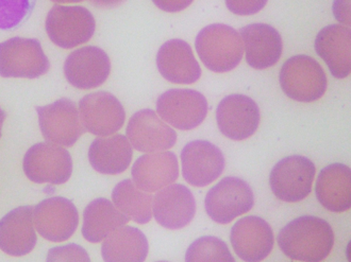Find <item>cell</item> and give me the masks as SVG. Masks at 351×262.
Returning a JSON list of instances; mask_svg holds the SVG:
<instances>
[{
    "label": "cell",
    "mask_w": 351,
    "mask_h": 262,
    "mask_svg": "<svg viewBox=\"0 0 351 262\" xmlns=\"http://www.w3.org/2000/svg\"><path fill=\"white\" fill-rule=\"evenodd\" d=\"M277 241L280 250L291 259L317 262L331 253L335 234L326 220L315 215H302L281 229Z\"/></svg>",
    "instance_id": "1"
},
{
    "label": "cell",
    "mask_w": 351,
    "mask_h": 262,
    "mask_svg": "<svg viewBox=\"0 0 351 262\" xmlns=\"http://www.w3.org/2000/svg\"><path fill=\"white\" fill-rule=\"evenodd\" d=\"M195 47L206 68L214 73L233 70L242 61V38L235 29L213 24L202 29L196 36Z\"/></svg>",
    "instance_id": "2"
},
{
    "label": "cell",
    "mask_w": 351,
    "mask_h": 262,
    "mask_svg": "<svg viewBox=\"0 0 351 262\" xmlns=\"http://www.w3.org/2000/svg\"><path fill=\"white\" fill-rule=\"evenodd\" d=\"M48 38L58 47L73 49L88 43L95 34L92 13L81 5H56L46 17Z\"/></svg>",
    "instance_id": "3"
},
{
    "label": "cell",
    "mask_w": 351,
    "mask_h": 262,
    "mask_svg": "<svg viewBox=\"0 0 351 262\" xmlns=\"http://www.w3.org/2000/svg\"><path fill=\"white\" fill-rule=\"evenodd\" d=\"M280 86L287 97L298 102L321 99L327 90V77L313 57L298 55L287 60L280 71Z\"/></svg>",
    "instance_id": "4"
},
{
    "label": "cell",
    "mask_w": 351,
    "mask_h": 262,
    "mask_svg": "<svg viewBox=\"0 0 351 262\" xmlns=\"http://www.w3.org/2000/svg\"><path fill=\"white\" fill-rule=\"evenodd\" d=\"M49 68V60L36 38H12L0 43V77L36 79Z\"/></svg>",
    "instance_id": "5"
},
{
    "label": "cell",
    "mask_w": 351,
    "mask_h": 262,
    "mask_svg": "<svg viewBox=\"0 0 351 262\" xmlns=\"http://www.w3.org/2000/svg\"><path fill=\"white\" fill-rule=\"evenodd\" d=\"M24 172L31 182L61 185L71 179L73 159L64 148L53 142H38L26 152Z\"/></svg>",
    "instance_id": "6"
},
{
    "label": "cell",
    "mask_w": 351,
    "mask_h": 262,
    "mask_svg": "<svg viewBox=\"0 0 351 262\" xmlns=\"http://www.w3.org/2000/svg\"><path fill=\"white\" fill-rule=\"evenodd\" d=\"M315 173V165L306 156H287L278 161L271 170V192L283 202L302 201L311 194Z\"/></svg>",
    "instance_id": "7"
},
{
    "label": "cell",
    "mask_w": 351,
    "mask_h": 262,
    "mask_svg": "<svg viewBox=\"0 0 351 262\" xmlns=\"http://www.w3.org/2000/svg\"><path fill=\"white\" fill-rule=\"evenodd\" d=\"M254 196L248 183L239 177H225L206 194L204 207L214 222L228 224L254 207Z\"/></svg>",
    "instance_id": "8"
},
{
    "label": "cell",
    "mask_w": 351,
    "mask_h": 262,
    "mask_svg": "<svg viewBox=\"0 0 351 262\" xmlns=\"http://www.w3.org/2000/svg\"><path fill=\"white\" fill-rule=\"evenodd\" d=\"M208 101L202 92L190 88H173L158 98L160 118L181 131L193 130L202 125L208 114Z\"/></svg>",
    "instance_id": "9"
},
{
    "label": "cell",
    "mask_w": 351,
    "mask_h": 262,
    "mask_svg": "<svg viewBox=\"0 0 351 262\" xmlns=\"http://www.w3.org/2000/svg\"><path fill=\"white\" fill-rule=\"evenodd\" d=\"M40 132L46 142L73 146L84 133L76 104L62 98L45 107H36Z\"/></svg>",
    "instance_id": "10"
},
{
    "label": "cell",
    "mask_w": 351,
    "mask_h": 262,
    "mask_svg": "<svg viewBox=\"0 0 351 262\" xmlns=\"http://www.w3.org/2000/svg\"><path fill=\"white\" fill-rule=\"evenodd\" d=\"M84 130L95 136H110L123 128L126 113L119 100L108 92L84 96L79 102Z\"/></svg>",
    "instance_id": "11"
},
{
    "label": "cell",
    "mask_w": 351,
    "mask_h": 262,
    "mask_svg": "<svg viewBox=\"0 0 351 262\" xmlns=\"http://www.w3.org/2000/svg\"><path fill=\"white\" fill-rule=\"evenodd\" d=\"M34 222L38 234L51 242H63L76 232L79 215L69 198L53 196L40 202L34 209Z\"/></svg>",
    "instance_id": "12"
},
{
    "label": "cell",
    "mask_w": 351,
    "mask_h": 262,
    "mask_svg": "<svg viewBox=\"0 0 351 262\" xmlns=\"http://www.w3.org/2000/svg\"><path fill=\"white\" fill-rule=\"evenodd\" d=\"M181 163L184 180L202 188L221 176L225 169V156L215 144L206 140H194L183 148Z\"/></svg>",
    "instance_id": "13"
},
{
    "label": "cell",
    "mask_w": 351,
    "mask_h": 262,
    "mask_svg": "<svg viewBox=\"0 0 351 262\" xmlns=\"http://www.w3.org/2000/svg\"><path fill=\"white\" fill-rule=\"evenodd\" d=\"M111 73L109 55L101 48L84 46L71 52L64 63V75L78 90L99 88Z\"/></svg>",
    "instance_id": "14"
},
{
    "label": "cell",
    "mask_w": 351,
    "mask_h": 262,
    "mask_svg": "<svg viewBox=\"0 0 351 262\" xmlns=\"http://www.w3.org/2000/svg\"><path fill=\"white\" fill-rule=\"evenodd\" d=\"M127 138L134 149L144 153L167 151L177 142V133L152 109L136 112L128 122Z\"/></svg>",
    "instance_id": "15"
},
{
    "label": "cell",
    "mask_w": 351,
    "mask_h": 262,
    "mask_svg": "<svg viewBox=\"0 0 351 262\" xmlns=\"http://www.w3.org/2000/svg\"><path fill=\"white\" fill-rule=\"evenodd\" d=\"M216 120L226 137L232 140H247L259 128V107L247 96H227L217 107Z\"/></svg>",
    "instance_id": "16"
},
{
    "label": "cell",
    "mask_w": 351,
    "mask_h": 262,
    "mask_svg": "<svg viewBox=\"0 0 351 262\" xmlns=\"http://www.w3.org/2000/svg\"><path fill=\"white\" fill-rule=\"evenodd\" d=\"M230 241L233 250L241 259L261 261L273 250V229L262 218L248 215L233 225Z\"/></svg>",
    "instance_id": "17"
},
{
    "label": "cell",
    "mask_w": 351,
    "mask_h": 262,
    "mask_svg": "<svg viewBox=\"0 0 351 262\" xmlns=\"http://www.w3.org/2000/svg\"><path fill=\"white\" fill-rule=\"evenodd\" d=\"M152 213L156 221L165 228H183L194 219L196 201L188 187L171 184L154 196Z\"/></svg>",
    "instance_id": "18"
},
{
    "label": "cell",
    "mask_w": 351,
    "mask_h": 262,
    "mask_svg": "<svg viewBox=\"0 0 351 262\" xmlns=\"http://www.w3.org/2000/svg\"><path fill=\"white\" fill-rule=\"evenodd\" d=\"M32 206H21L0 220V250L21 257L36 248L38 242Z\"/></svg>",
    "instance_id": "19"
},
{
    "label": "cell",
    "mask_w": 351,
    "mask_h": 262,
    "mask_svg": "<svg viewBox=\"0 0 351 262\" xmlns=\"http://www.w3.org/2000/svg\"><path fill=\"white\" fill-rule=\"evenodd\" d=\"M132 181L140 189L156 192L163 189L179 177L178 159L169 151L142 155L133 163Z\"/></svg>",
    "instance_id": "20"
},
{
    "label": "cell",
    "mask_w": 351,
    "mask_h": 262,
    "mask_svg": "<svg viewBox=\"0 0 351 262\" xmlns=\"http://www.w3.org/2000/svg\"><path fill=\"white\" fill-rule=\"evenodd\" d=\"M157 66L165 80L175 84H193L202 77V68L185 40H171L157 55Z\"/></svg>",
    "instance_id": "21"
},
{
    "label": "cell",
    "mask_w": 351,
    "mask_h": 262,
    "mask_svg": "<svg viewBox=\"0 0 351 262\" xmlns=\"http://www.w3.org/2000/svg\"><path fill=\"white\" fill-rule=\"evenodd\" d=\"M246 51V62L254 69H266L277 64L282 55V38L274 27L252 24L240 30Z\"/></svg>",
    "instance_id": "22"
},
{
    "label": "cell",
    "mask_w": 351,
    "mask_h": 262,
    "mask_svg": "<svg viewBox=\"0 0 351 262\" xmlns=\"http://www.w3.org/2000/svg\"><path fill=\"white\" fill-rule=\"evenodd\" d=\"M314 46L335 78L344 79L350 75V29L341 25L325 27L316 36Z\"/></svg>",
    "instance_id": "23"
},
{
    "label": "cell",
    "mask_w": 351,
    "mask_h": 262,
    "mask_svg": "<svg viewBox=\"0 0 351 262\" xmlns=\"http://www.w3.org/2000/svg\"><path fill=\"white\" fill-rule=\"evenodd\" d=\"M318 202L332 213H343L351 207V169L344 163L324 168L315 184Z\"/></svg>",
    "instance_id": "24"
},
{
    "label": "cell",
    "mask_w": 351,
    "mask_h": 262,
    "mask_svg": "<svg viewBox=\"0 0 351 262\" xmlns=\"http://www.w3.org/2000/svg\"><path fill=\"white\" fill-rule=\"evenodd\" d=\"M133 146L126 136L110 135L96 138L88 149V161L101 174L125 172L132 161Z\"/></svg>",
    "instance_id": "25"
},
{
    "label": "cell",
    "mask_w": 351,
    "mask_h": 262,
    "mask_svg": "<svg viewBox=\"0 0 351 262\" xmlns=\"http://www.w3.org/2000/svg\"><path fill=\"white\" fill-rule=\"evenodd\" d=\"M129 221L130 218L119 211L113 202L108 198H96L84 209L82 235L90 244H99Z\"/></svg>",
    "instance_id": "26"
},
{
    "label": "cell",
    "mask_w": 351,
    "mask_h": 262,
    "mask_svg": "<svg viewBox=\"0 0 351 262\" xmlns=\"http://www.w3.org/2000/svg\"><path fill=\"white\" fill-rule=\"evenodd\" d=\"M148 250L145 235L136 227L123 225L104 240L101 255L105 261L142 262L147 257Z\"/></svg>",
    "instance_id": "27"
},
{
    "label": "cell",
    "mask_w": 351,
    "mask_h": 262,
    "mask_svg": "<svg viewBox=\"0 0 351 262\" xmlns=\"http://www.w3.org/2000/svg\"><path fill=\"white\" fill-rule=\"evenodd\" d=\"M112 201L119 211L138 224H147L152 220L154 196L140 189L132 180L121 181L114 187Z\"/></svg>",
    "instance_id": "28"
},
{
    "label": "cell",
    "mask_w": 351,
    "mask_h": 262,
    "mask_svg": "<svg viewBox=\"0 0 351 262\" xmlns=\"http://www.w3.org/2000/svg\"><path fill=\"white\" fill-rule=\"evenodd\" d=\"M185 260L189 262H233L227 244L216 237L206 236L195 240L186 250Z\"/></svg>",
    "instance_id": "29"
},
{
    "label": "cell",
    "mask_w": 351,
    "mask_h": 262,
    "mask_svg": "<svg viewBox=\"0 0 351 262\" xmlns=\"http://www.w3.org/2000/svg\"><path fill=\"white\" fill-rule=\"evenodd\" d=\"M36 0H0V30L17 28L30 16Z\"/></svg>",
    "instance_id": "30"
},
{
    "label": "cell",
    "mask_w": 351,
    "mask_h": 262,
    "mask_svg": "<svg viewBox=\"0 0 351 262\" xmlns=\"http://www.w3.org/2000/svg\"><path fill=\"white\" fill-rule=\"evenodd\" d=\"M48 261H90L88 252L77 244L57 246L48 252Z\"/></svg>",
    "instance_id": "31"
},
{
    "label": "cell",
    "mask_w": 351,
    "mask_h": 262,
    "mask_svg": "<svg viewBox=\"0 0 351 262\" xmlns=\"http://www.w3.org/2000/svg\"><path fill=\"white\" fill-rule=\"evenodd\" d=\"M268 0H226V5L233 14L247 16L259 13Z\"/></svg>",
    "instance_id": "32"
},
{
    "label": "cell",
    "mask_w": 351,
    "mask_h": 262,
    "mask_svg": "<svg viewBox=\"0 0 351 262\" xmlns=\"http://www.w3.org/2000/svg\"><path fill=\"white\" fill-rule=\"evenodd\" d=\"M194 0H152V3L165 12H180L192 5Z\"/></svg>",
    "instance_id": "33"
},
{
    "label": "cell",
    "mask_w": 351,
    "mask_h": 262,
    "mask_svg": "<svg viewBox=\"0 0 351 262\" xmlns=\"http://www.w3.org/2000/svg\"><path fill=\"white\" fill-rule=\"evenodd\" d=\"M333 7L339 8V13L335 14L337 21L350 26V0H335Z\"/></svg>",
    "instance_id": "34"
},
{
    "label": "cell",
    "mask_w": 351,
    "mask_h": 262,
    "mask_svg": "<svg viewBox=\"0 0 351 262\" xmlns=\"http://www.w3.org/2000/svg\"><path fill=\"white\" fill-rule=\"evenodd\" d=\"M93 5L101 8H112L123 3L125 0H90Z\"/></svg>",
    "instance_id": "35"
},
{
    "label": "cell",
    "mask_w": 351,
    "mask_h": 262,
    "mask_svg": "<svg viewBox=\"0 0 351 262\" xmlns=\"http://www.w3.org/2000/svg\"><path fill=\"white\" fill-rule=\"evenodd\" d=\"M53 3H59V5H64V3H77L84 1V0H51Z\"/></svg>",
    "instance_id": "36"
},
{
    "label": "cell",
    "mask_w": 351,
    "mask_h": 262,
    "mask_svg": "<svg viewBox=\"0 0 351 262\" xmlns=\"http://www.w3.org/2000/svg\"><path fill=\"white\" fill-rule=\"evenodd\" d=\"M5 113L3 109L0 107V137H1V131H3V122H5Z\"/></svg>",
    "instance_id": "37"
}]
</instances>
